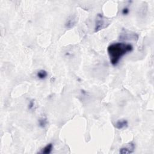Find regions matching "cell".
<instances>
[{
    "label": "cell",
    "mask_w": 154,
    "mask_h": 154,
    "mask_svg": "<svg viewBox=\"0 0 154 154\" xmlns=\"http://www.w3.org/2000/svg\"><path fill=\"white\" fill-rule=\"evenodd\" d=\"M115 126L118 130H123L128 126V122L126 119H120L116 122Z\"/></svg>",
    "instance_id": "5"
},
{
    "label": "cell",
    "mask_w": 154,
    "mask_h": 154,
    "mask_svg": "<svg viewBox=\"0 0 154 154\" xmlns=\"http://www.w3.org/2000/svg\"><path fill=\"white\" fill-rule=\"evenodd\" d=\"M35 102L34 100H31L28 104V109L30 110H35Z\"/></svg>",
    "instance_id": "9"
},
{
    "label": "cell",
    "mask_w": 154,
    "mask_h": 154,
    "mask_svg": "<svg viewBox=\"0 0 154 154\" xmlns=\"http://www.w3.org/2000/svg\"><path fill=\"white\" fill-rule=\"evenodd\" d=\"M53 149V145L52 143H49L46 146H45L44 148L41 150L39 153L43 154H49L50 153Z\"/></svg>",
    "instance_id": "6"
},
{
    "label": "cell",
    "mask_w": 154,
    "mask_h": 154,
    "mask_svg": "<svg viewBox=\"0 0 154 154\" xmlns=\"http://www.w3.org/2000/svg\"><path fill=\"white\" fill-rule=\"evenodd\" d=\"M130 13V9L128 7H124L122 10V14L123 15H127Z\"/></svg>",
    "instance_id": "10"
},
{
    "label": "cell",
    "mask_w": 154,
    "mask_h": 154,
    "mask_svg": "<svg viewBox=\"0 0 154 154\" xmlns=\"http://www.w3.org/2000/svg\"><path fill=\"white\" fill-rule=\"evenodd\" d=\"M135 148H136L135 144L132 142H131L128 145H126L125 146L123 147L121 149H120L119 153L122 154L131 153L134 151Z\"/></svg>",
    "instance_id": "3"
},
{
    "label": "cell",
    "mask_w": 154,
    "mask_h": 154,
    "mask_svg": "<svg viewBox=\"0 0 154 154\" xmlns=\"http://www.w3.org/2000/svg\"><path fill=\"white\" fill-rule=\"evenodd\" d=\"M110 24V21L109 19L105 18L102 14H98L96 18L95 32H98L107 28Z\"/></svg>",
    "instance_id": "2"
},
{
    "label": "cell",
    "mask_w": 154,
    "mask_h": 154,
    "mask_svg": "<svg viewBox=\"0 0 154 154\" xmlns=\"http://www.w3.org/2000/svg\"><path fill=\"white\" fill-rule=\"evenodd\" d=\"M77 22V18L75 15L69 16L66 20L65 23V27L67 29H71L74 26Z\"/></svg>",
    "instance_id": "4"
},
{
    "label": "cell",
    "mask_w": 154,
    "mask_h": 154,
    "mask_svg": "<svg viewBox=\"0 0 154 154\" xmlns=\"http://www.w3.org/2000/svg\"><path fill=\"white\" fill-rule=\"evenodd\" d=\"M38 123L40 127H41V128H44L46 126H47V124H48L47 119H46L45 117H42L40 119H39Z\"/></svg>",
    "instance_id": "8"
},
{
    "label": "cell",
    "mask_w": 154,
    "mask_h": 154,
    "mask_svg": "<svg viewBox=\"0 0 154 154\" xmlns=\"http://www.w3.org/2000/svg\"><path fill=\"white\" fill-rule=\"evenodd\" d=\"M48 76V73L45 70H40L37 73V77L40 79H44Z\"/></svg>",
    "instance_id": "7"
},
{
    "label": "cell",
    "mask_w": 154,
    "mask_h": 154,
    "mask_svg": "<svg viewBox=\"0 0 154 154\" xmlns=\"http://www.w3.org/2000/svg\"><path fill=\"white\" fill-rule=\"evenodd\" d=\"M132 50L133 46L130 43L117 42L110 45L107 48V52L110 57V63L113 66L117 65L120 60Z\"/></svg>",
    "instance_id": "1"
}]
</instances>
